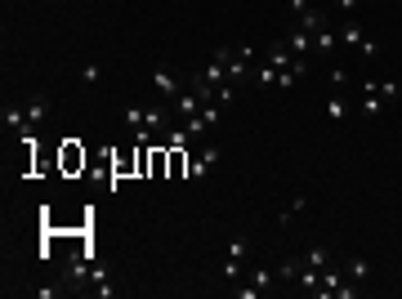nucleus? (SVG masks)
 Listing matches in <instances>:
<instances>
[{"label":"nucleus","mask_w":402,"mask_h":299,"mask_svg":"<svg viewBox=\"0 0 402 299\" xmlns=\"http://www.w3.org/2000/svg\"><path fill=\"white\" fill-rule=\"evenodd\" d=\"M250 76L260 81V85H277V67H273V63H255Z\"/></svg>","instance_id":"obj_16"},{"label":"nucleus","mask_w":402,"mask_h":299,"mask_svg":"<svg viewBox=\"0 0 402 299\" xmlns=\"http://www.w3.org/2000/svg\"><path fill=\"white\" fill-rule=\"evenodd\" d=\"M335 36H340V45H349V50H362V45L371 41V36H367V27H362L358 18H344V27H340Z\"/></svg>","instance_id":"obj_3"},{"label":"nucleus","mask_w":402,"mask_h":299,"mask_svg":"<svg viewBox=\"0 0 402 299\" xmlns=\"http://www.w3.org/2000/svg\"><path fill=\"white\" fill-rule=\"evenodd\" d=\"M304 206H309V201H304V197H295V201H290V206H286L282 214H277V223H290V214H300Z\"/></svg>","instance_id":"obj_23"},{"label":"nucleus","mask_w":402,"mask_h":299,"mask_svg":"<svg viewBox=\"0 0 402 299\" xmlns=\"http://www.w3.org/2000/svg\"><path fill=\"white\" fill-rule=\"evenodd\" d=\"M152 81H156V90H161L170 103L179 99V90H184V85H179V76H175V71H170V67H156V71H152Z\"/></svg>","instance_id":"obj_4"},{"label":"nucleus","mask_w":402,"mask_h":299,"mask_svg":"<svg viewBox=\"0 0 402 299\" xmlns=\"http://www.w3.org/2000/svg\"><path fill=\"white\" fill-rule=\"evenodd\" d=\"M300 27H304V32H322V27H331V18H326L322 9H309V14L300 18Z\"/></svg>","instance_id":"obj_13"},{"label":"nucleus","mask_w":402,"mask_h":299,"mask_svg":"<svg viewBox=\"0 0 402 299\" xmlns=\"http://www.w3.org/2000/svg\"><path fill=\"white\" fill-rule=\"evenodd\" d=\"M81 81H85V85H99V81H103V67H99V63L81 67Z\"/></svg>","instance_id":"obj_20"},{"label":"nucleus","mask_w":402,"mask_h":299,"mask_svg":"<svg viewBox=\"0 0 402 299\" xmlns=\"http://www.w3.org/2000/svg\"><path fill=\"white\" fill-rule=\"evenodd\" d=\"M313 50H318V54H335V50H340V36H335L331 27L313 32Z\"/></svg>","instance_id":"obj_10"},{"label":"nucleus","mask_w":402,"mask_h":299,"mask_svg":"<svg viewBox=\"0 0 402 299\" xmlns=\"http://www.w3.org/2000/svg\"><path fill=\"white\" fill-rule=\"evenodd\" d=\"M344 112H349V103L340 99V94H331V99H326V116H331V121H344Z\"/></svg>","instance_id":"obj_17"},{"label":"nucleus","mask_w":402,"mask_h":299,"mask_svg":"<svg viewBox=\"0 0 402 299\" xmlns=\"http://www.w3.org/2000/svg\"><path fill=\"white\" fill-rule=\"evenodd\" d=\"M215 161H219V148H206L201 157L192 161V170H188V174H192V179H206V174H210V165H215Z\"/></svg>","instance_id":"obj_11"},{"label":"nucleus","mask_w":402,"mask_h":299,"mask_svg":"<svg viewBox=\"0 0 402 299\" xmlns=\"http://www.w3.org/2000/svg\"><path fill=\"white\" fill-rule=\"evenodd\" d=\"M0 121H5V130H27V116H22V107H5V112H0Z\"/></svg>","instance_id":"obj_15"},{"label":"nucleus","mask_w":402,"mask_h":299,"mask_svg":"<svg viewBox=\"0 0 402 299\" xmlns=\"http://www.w3.org/2000/svg\"><path fill=\"white\" fill-rule=\"evenodd\" d=\"M188 90L197 94L201 103H215V90H219V85H210V81H206L201 71H188Z\"/></svg>","instance_id":"obj_8"},{"label":"nucleus","mask_w":402,"mask_h":299,"mask_svg":"<svg viewBox=\"0 0 402 299\" xmlns=\"http://www.w3.org/2000/svg\"><path fill=\"white\" fill-rule=\"evenodd\" d=\"M166 148H188V130H170V134H166Z\"/></svg>","instance_id":"obj_21"},{"label":"nucleus","mask_w":402,"mask_h":299,"mask_svg":"<svg viewBox=\"0 0 402 299\" xmlns=\"http://www.w3.org/2000/svg\"><path fill=\"white\" fill-rule=\"evenodd\" d=\"M170 107H175V112H179V116H184V121H188V116H197V112H201L206 103H201V99H197V94H192L188 85H184V90H179V99L170 103Z\"/></svg>","instance_id":"obj_5"},{"label":"nucleus","mask_w":402,"mask_h":299,"mask_svg":"<svg viewBox=\"0 0 402 299\" xmlns=\"http://www.w3.org/2000/svg\"><path fill=\"white\" fill-rule=\"evenodd\" d=\"M255 295H260V286H255V281L250 286H237V299H255Z\"/></svg>","instance_id":"obj_27"},{"label":"nucleus","mask_w":402,"mask_h":299,"mask_svg":"<svg viewBox=\"0 0 402 299\" xmlns=\"http://www.w3.org/2000/svg\"><path fill=\"white\" fill-rule=\"evenodd\" d=\"M268 63H273L277 71H286L290 63H295V54H290V45H286V36H282V41H273V45H268Z\"/></svg>","instance_id":"obj_6"},{"label":"nucleus","mask_w":402,"mask_h":299,"mask_svg":"<svg viewBox=\"0 0 402 299\" xmlns=\"http://www.w3.org/2000/svg\"><path fill=\"white\" fill-rule=\"evenodd\" d=\"M295 81H300V71H295V67L277 71V90H295Z\"/></svg>","instance_id":"obj_19"},{"label":"nucleus","mask_w":402,"mask_h":299,"mask_svg":"<svg viewBox=\"0 0 402 299\" xmlns=\"http://www.w3.org/2000/svg\"><path fill=\"white\" fill-rule=\"evenodd\" d=\"M300 268H304V259H282V264H277L273 272H277V281H295Z\"/></svg>","instance_id":"obj_14"},{"label":"nucleus","mask_w":402,"mask_h":299,"mask_svg":"<svg viewBox=\"0 0 402 299\" xmlns=\"http://www.w3.org/2000/svg\"><path fill=\"white\" fill-rule=\"evenodd\" d=\"M250 281H255V286H260V291H268V286H273V281H277V272H264V268H255V272H250Z\"/></svg>","instance_id":"obj_22"},{"label":"nucleus","mask_w":402,"mask_h":299,"mask_svg":"<svg viewBox=\"0 0 402 299\" xmlns=\"http://www.w3.org/2000/svg\"><path fill=\"white\" fill-rule=\"evenodd\" d=\"M371 277V264H367V259H353V264H349V281H367Z\"/></svg>","instance_id":"obj_18"},{"label":"nucleus","mask_w":402,"mask_h":299,"mask_svg":"<svg viewBox=\"0 0 402 299\" xmlns=\"http://www.w3.org/2000/svg\"><path fill=\"white\" fill-rule=\"evenodd\" d=\"M389 107V99L380 94V85L375 81H362V116H380Z\"/></svg>","instance_id":"obj_2"},{"label":"nucleus","mask_w":402,"mask_h":299,"mask_svg":"<svg viewBox=\"0 0 402 299\" xmlns=\"http://www.w3.org/2000/svg\"><path fill=\"white\" fill-rule=\"evenodd\" d=\"M246 250H250V242L237 232L233 242H228V250H224V281H237L241 277V259H246Z\"/></svg>","instance_id":"obj_1"},{"label":"nucleus","mask_w":402,"mask_h":299,"mask_svg":"<svg viewBox=\"0 0 402 299\" xmlns=\"http://www.w3.org/2000/svg\"><path fill=\"white\" fill-rule=\"evenodd\" d=\"M45 112H50V99H45V94H36V99H27V103H22V116H27V125L45 121Z\"/></svg>","instance_id":"obj_9"},{"label":"nucleus","mask_w":402,"mask_h":299,"mask_svg":"<svg viewBox=\"0 0 402 299\" xmlns=\"http://www.w3.org/2000/svg\"><path fill=\"white\" fill-rule=\"evenodd\" d=\"M286 5H290V14H295V18H304V14H309V9H313L309 0H286Z\"/></svg>","instance_id":"obj_24"},{"label":"nucleus","mask_w":402,"mask_h":299,"mask_svg":"<svg viewBox=\"0 0 402 299\" xmlns=\"http://www.w3.org/2000/svg\"><path fill=\"white\" fill-rule=\"evenodd\" d=\"M286 45H290V54H295V58H309V54H313V32L295 27V32L286 36Z\"/></svg>","instance_id":"obj_7"},{"label":"nucleus","mask_w":402,"mask_h":299,"mask_svg":"<svg viewBox=\"0 0 402 299\" xmlns=\"http://www.w3.org/2000/svg\"><path fill=\"white\" fill-rule=\"evenodd\" d=\"M380 94H384L389 103H394V99H398V81H380Z\"/></svg>","instance_id":"obj_25"},{"label":"nucleus","mask_w":402,"mask_h":299,"mask_svg":"<svg viewBox=\"0 0 402 299\" xmlns=\"http://www.w3.org/2000/svg\"><path fill=\"white\" fill-rule=\"evenodd\" d=\"M304 264H309V268H331V255H326V246H309V250H304Z\"/></svg>","instance_id":"obj_12"},{"label":"nucleus","mask_w":402,"mask_h":299,"mask_svg":"<svg viewBox=\"0 0 402 299\" xmlns=\"http://www.w3.org/2000/svg\"><path fill=\"white\" fill-rule=\"evenodd\" d=\"M335 9H340V14H349V18H353V14H358V0H335Z\"/></svg>","instance_id":"obj_26"}]
</instances>
